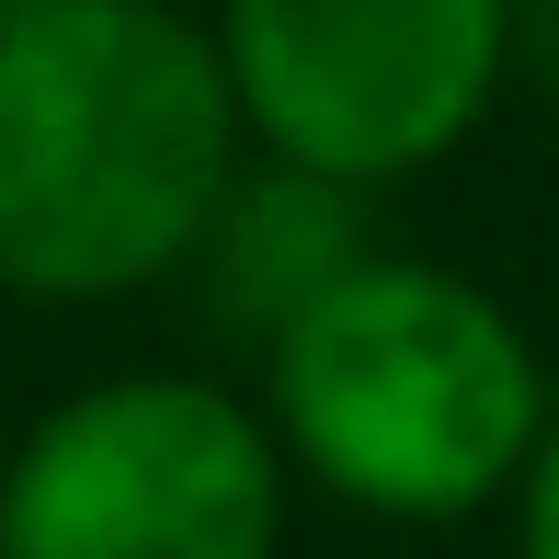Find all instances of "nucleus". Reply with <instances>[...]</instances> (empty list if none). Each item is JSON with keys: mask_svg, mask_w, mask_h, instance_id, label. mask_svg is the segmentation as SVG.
Segmentation results:
<instances>
[{"mask_svg": "<svg viewBox=\"0 0 559 559\" xmlns=\"http://www.w3.org/2000/svg\"><path fill=\"white\" fill-rule=\"evenodd\" d=\"M240 148L217 35L171 0L0 12V297L104 309L183 274Z\"/></svg>", "mask_w": 559, "mask_h": 559, "instance_id": "1", "label": "nucleus"}, {"mask_svg": "<svg viewBox=\"0 0 559 559\" xmlns=\"http://www.w3.org/2000/svg\"><path fill=\"white\" fill-rule=\"evenodd\" d=\"M514 69L537 92H559V0H514Z\"/></svg>", "mask_w": 559, "mask_h": 559, "instance_id": "7", "label": "nucleus"}, {"mask_svg": "<svg viewBox=\"0 0 559 559\" xmlns=\"http://www.w3.org/2000/svg\"><path fill=\"white\" fill-rule=\"evenodd\" d=\"M263 423L343 514L468 525L514 491L548 423V366L491 286L366 251L263 343Z\"/></svg>", "mask_w": 559, "mask_h": 559, "instance_id": "2", "label": "nucleus"}, {"mask_svg": "<svg viewBox=\"0 0 559 559\" xmlns=\"http://www.w3.org/2000/svg\"><path fill=\"white\" fill-rule=\"evenodd\" d=\"M297 468L263 400L126 366L46 400L0 456V559H274Z\"/></svg>", "mask_w": 559, "mask_h": 559, "instance_id": "3", "label": "nucleus"}, {"mask_svg": "<svg viewBox=\"0 0 559 559\" xmlns=\"http://www.w3.org/2000/svg\"><path fill=\"white\" fill-rule=\"evenodd\" d=\"M240 138L332 183H412L456 160L514 81V0H217Z\"/></svg>", "mask_w": 559, "mask_h": 559, "instance_id": "4", "label": "nucleus"}, {"mask_svg": "<svg viewBox=\"0 0 559 559\" xmlns=\"http://www.w3.org/2000/svg\"><path fill=\"white\" fill-rule=\"evenodd\" d=\"M366 251H377L366 240V183H332V171H309V160L240 148V171H228V194L206 206L183 274L206 286V320H217V332L263 354L320 286H332V274L366 263Z\"/></svg>", "mask_w": 559, "mask_h": 559, "instance_id": "5", "label": "nucleus"}, {"mask_svg": "<svg viewBox=\"0 0 559 559\" xmlns=\"http://www.w3.org/2000/svg\"><path fill=\"white\" fill-rule=\"evenodd\" d=\"M502 502H514V559H559V400H548V423H537Z\"/></svg>", "mask_w": 559, "mask_h": 559, "instance_id": "6", "label": "nucleus"}, {"mask_svg": "<svg viewBox=\"0 0 559 559\" xmlns=\"http://www.w3.org/2000/svg\"><path fill=\"white\" fill-rule=\"evenodd\" d=\"M0 12H23V0H0Z\"/></svg>", "mask_w": 559, "mask_h": 559, "instance_id": "8", "label": "nucleus"}]
</instances>
